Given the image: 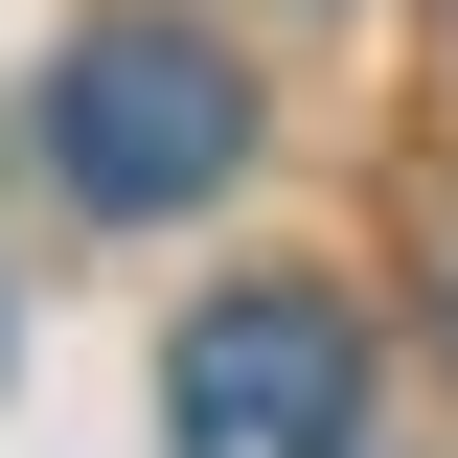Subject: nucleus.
I'll list each match as a JSON object with an SVG mask.
<instances>
[{
    "mask_svg": "<svg viewBox=\"0 0 458 458\" xmlns=\"http://www.w3.org/2000/svg\"><path fill=\"white\" fill-rule=\"evenodd\" d=\"M47 161H69V207L161 229V207H207V183L252 161V92H229L183 23H92V47L47 69Z\"/></svg>",
    "mask_w": 458,
    "mask_h": 458,
    "instance_id": "nucleus-1",
    "label": "nucleus"
},
{
    "mask_svg": "<svg viewBox=\"0 0 458 458\" xmlns=\"http://www.w3.org/2000/svg\"><path fill=\"white\" fill-rule=\"evenodd\" d=\"M161 436H183V458H344V436H367V321H344L321 276L207 298L183 367H161Z\"/></svg>",
    "mask_w": 458,
    "mask_h": 458,
    "instance_id": "nucleus-2",
    "label": "nucleus"
}]
</instances>
